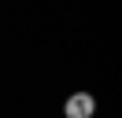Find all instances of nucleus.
Masks as SVG:
<instances>
[{"mask_svg": "<svg viewBox=\"0 0 122 118\" xmlns=\"http://www.w3.org/2000/svg\"><path fill=\"white\" fill-rule=\"evenodd\" d=\"M96 114V96L92 92H70L63 103V118H92Z\"/></svg>", "mask_w": 122, "mask_h": 118, "instance_id": "f257e3e1", "label": "nucleus"}]
</instances>
